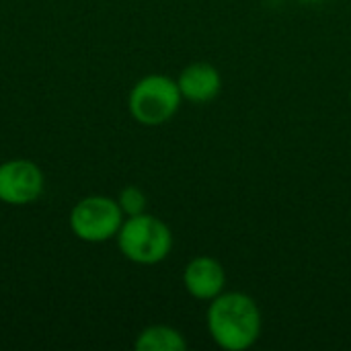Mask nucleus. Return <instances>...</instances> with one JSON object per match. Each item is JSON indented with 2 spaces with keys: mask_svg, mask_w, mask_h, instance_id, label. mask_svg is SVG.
Returning a JSON list of instances; mask_svg holds the SVG:
<instances>
[{
  "mask_svg": "<svg viewBox=\"0 0 351 351\" xmlns=\"http://www.w3.org/2000/svg\"><path fill=\"white\" fill-rule=\"evenodd\" d=\"M206 325L212 341L226 351H245L261 337L263 319L257 302L245 292H222L210 300Z\"/></svg>",
  "mask_w": 351,
  "mask_h": 351,
  "instance_id": "1",
  "label": "nucleus"
},
{
  "mask_svg": "<svg viewBox=\"0 0 351 351\" xmlns=\"http://www.w3.org/2000/svg\"><path fill=\"white\" fill-rule=\"evenodd\" d=\"M117 247L125 259L138 265H156L173 249L171 228L152 214L128 216L117 232Z\"/></svg>",
  "mask_w": 351,
  "mask_h": 351,
  "instance_id": "2",
  "label": "nucleus"
},
{
  "mask_svg": "<svg viewBox=\"0 0 351 351\" xmlns=\"http://www.w3.org/2000/svg\"><path fill=\"white\" fill-rule=\"evenodd\" d=\"M181 101L183 97L177 80L167 74H148L132 86L128 109L140 125L158 128L175 117Z\"/></svg>",
  "mask_w": 351,
  "mask_h": 351,
  "instance_id": "3",
  "label": "nucleus"
},
{
  "mask_svg": "<svg viewBox=\"0 0 351 351\" xmlns=\"http://www.w3.org/2000/svg\"><path fill=\"white\" fill-rule=\"evenodd\" d=\"M125 216L117 204L107 195H88L80 199L70 210V230L72 234L90 245L107 243L117 237Z\"/></svg>",
  "mask_w": 351,
  "mask_h": 351,
  "instance_id": "4",
  "label": "nucleus"
},
{
  "mask_svg": "<svg viewBox=\"0 0 351 351\" xmlns=\"http://www.w3.org/2000/svg\"><path fill=\"white\" fill-rule=\"evenodd\" d=\"M41 169L27 160L14 158L0 165V202L8 206H29L43 193Z\"/></svg>",
  "mask_w": 351,
  "mask_h": 351,
  "instance_id": "5",
  "label": "nucleus"
},
{
  "mask_svg": "<svg viewBox=\"0 0 351 351\" xmlns=\"http://www.w3.org/2000/svg\"><path fill=\"white\" fill-rule=\"evenodd\" d=\"M183 286L195 300L210 302L226 288V271L222 263L210 255L193 257L183 269Z\"/></svg>",
  "mask_w": 351,
  "mask_h": 351,
  "instance_id": "6",
  "label": "nucleus"
},
{
  "mask_svg": "<svg viewBox=\"0 0 351 351\" xmlns=\"http://www.w3.org/2000/svg\"><path fill=\"white\" fill-rule=\"evenodd\" d=\"M181 97L189 103H210L220 95L222 88V76L216 66L208 62H193L185 66L177 78Z\"/></svg>",
  "mask_w": 351,
  "mask_h": 351,
  "instance_id": "7",
  "label": "nucleus"
},
{
  "mask_svg": "<svg viewBox=\"0 0 351 351\" xmlns=\"http://www.w3.org/2000/svg\"><path fill=\"white\" fill-rule=\"evenodd\" d=\"M136 351H185L187 341L181 331L169 325H150L136 337Z\"/></svg>",
  "mask_w": 351,
  "mask_h": 351,
  "instance_id": "8",
  "label": "nucleus"
},
{
  "mask_svg": "<svg viewBox=\"0 0 351 351\" xmlns=\"http://www.w3.org/2000/svg\"><path fill=\"white\" fill-rule=\"evenodd\" d=\"M117 204H119V208H121L123 216L128 218V216L144 214V212H146V204H148V199H146V193H144L140 187H136V185H128V187H123V189H121V193H119V197H117Z\"/></svg>",
  "mask_w": 351,
  "mask_h": 351,
  "instance_id": "9",
  "label": "nucleus"
},
{
  "mask_svg": "<svg viewBox=\"0 0 351 351\" xmlns=\"http://www.w3.org/2000/svg\"><path fill=\"white\" fill-rule=\"evenodd\" d=\"M302 2H321V0H302Z\"/></svg>",
  "mask_w": 351,
  "mask_h": 351,
  "instance_id": "10",
  "label": "nucleus"
},
{
  "mask_svg": "<svg viewBox=\"0 0 351 351\" xmlns=\"http://www.w3.org/2000/svg\"><path fill=\"white\" fill-rule=\"evenodd\" d=\"M350 101H351V88H350Z\"/></svg>",
  "mask_w": 351,
  "mask_h": 351,
  "instance_id": "11",
  "label": "nucleus"
}]
</instances>
